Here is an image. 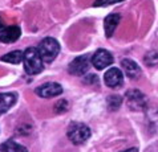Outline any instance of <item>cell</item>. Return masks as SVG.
Segmentation results:
<instances>
[{"instance_id": "cell-1", "label": "cell", "mask_w": 158, "mask_h": 152, "mask_svg": "<svg viewBox=\"0 0 158 152\" xmlns=\"http://www.w3.org/2000/svg\"><path fill=\"white\" fill-rule=\"evenodd\" d=\"M23 62H24V70L27 72V74L31 76H35V74H39L40 72H43V58L40 53H39L37 48H27L24 50V58H23Z\"/></svg>"}, {"instance_id": "cell-2", "label": "cell", "mask_w": 158, "mask_h": 152, "mask_svg": "<svg viewBox=\"0 0 158 152\" xmlns=\"http://www.w3.org/2000/svg\"><path fill=\"white\" fill-rule=\"evenodd\" d=\"M37 50H39V53H40L44 62H52V61L57 57V54L60 52V44L55 38L45 37L40 44H39Z\"/></svg>"}, {"instance_id": "cell-3", "label": "cell", "mask_w": 158, "mask_h": 152, "mask_svg": "<svg viewBox=\"0 0 158 152\" xmlns=\"http://www.w3.org/2000/svg\"><path fill=\"white\" fill-rule=\"evenodd\" d=\"M67 135L69 138V140L74 143V144H82V143H85L90 138V130L84 123L73 122L69 126Z\"/></svg>"}, {"instance_id": "cell-4", "label": "cell", "mask_w": 158, "mask_h": 152, "mask_svg": "<svg viewBox=\"0 0 158 152\" xmlns=\"http://www.w3.org/2000/svg\"><path fill=\"white\" fill-rule=\"evenodd\" d=\"M126 98V103L128 106L134 111H142L146 108V105H148V101H146V97L141 93L139 90H129L128 93L125 95Z\"/></svg>"}, {"instance_id": "cell-5", "label": "cell", "mask_w": 158, "mask_h": 152, "mask_svg": "<svg viewBox=\"0 0 158 152\" xmlns=\"http://www.w3.org/2000/svg\"><path fill=\"white\" fill-rule=\"evenodd\" d=\"M90 64H92V58L88 54H84V56H80V57L74 58L72 62L69 64L68 70L73 76H82V74H85L88 72V69L90 68Z\"/></svg>"}, {"instance_id": "cell-6", "label": "cell", "mask_w": 158, "mask_h": 152, "mask_svg": "<svg viewBox=\"0 0 158 152\" xmlns=\"http://www.w3.org/2000/svg\"><path fill=\"white\" fill-rule=\"evenodd\" d=\"M112 62H113V56L105 49H98L92 56V64L97 70H102V69L110 66Z\"/></svg>"}, {"instance_id": "cell-7", "label": "cell", "mask_w": 158, "mask_h": 152, "mask_svg": "<svg viewBox=\"0 0 158 152\" xmlns=\"http://www.w3.org/2000/svg\"><path fill=\"white\" fill-rule=\"evenodd\" d=\"M35 93L41 98H52L63 93V88L57 82H48V84H44L40 88H37Z\"/></svg>"}, {"instance_id": "cell-8", "label": "cell", "mask_w": 158, "mask_h": 152, "mask_svg": "<svg viewBox=\"0 0 158 152\" xmlns=\"http://www.w3.org/2000/svg\"><path fill=\"white\" fill-rule=\"evenodd\" d=\"M104 81L110 89H118V88H121L122 82H124V74H122V72L120 69L112 68L105 73Z\"/></svg>"}, {"instance_id": "cell-9", "label": "cell", "mask_w": 158, "mask_h": 152, "mask_svg": "<svg viewBox=\"0 0 158 152\" xmlns=\"http://www.w3.org/2000/svg\"><path fill=\"white\" fill-rule=\"evenodd\" d=\"M20 28L16 25H11V27H6L0 29V42L4 44H12L19 40L20 37Z\"/></svg>"}, {"instance_id": "cell-10", "label": "cell", "mask_w": 158, "mask_h": 152, "mask_svg": "<svg viewBox=\"0 0 158 152\" xmlns=\"http://www.w3.org/2000/svg\"><path fill=\"white\" fill-rule=\"evenodd\" d=\"M121 66H122V69H124L125 74L129 78H131V80H135V78H138L139 76H141V68H139L133 60L124 58L121 61Z\"/></svg>"}, {"instance_id": "cell-11", "label": "cell", "mask_w": 158, "mask_h": 152, "mask_svg": "<svg viewBox=\"0 0 158 152\" xmlns=\"http://www.w3.org/2000/svg\"><path fill=\"white\" fill-rule=\"evenodd\" d=\"M121 20V16L118 14H110L105 17L104 20V29H105V34H106V37H112L113 33H114V30L117 28L118 23H120Z\"/></svg>"}, {"instance_id": "cell-12", "label": "cell", "mask_w": 158, "mask_h": 152, "mask_svg": "<svg viewBox=\"0 0 158 152\" xmlns=\"http://www.w3.org/2000/svg\"><path fill=\"white\" fill-rule=\"evenodd\" d=\"M16 102V94L14 93H0V115L7 112Z\"/></svg>"}, {"instance_id": "cell-13", "label": "cell", "mask_w": 158, "mask_h": 152, "mask_svg": "<svg viewBox=\"0 0 158 152\" xmlns=\"http://www.w3.org/2000/svg\"><path fill=\"white\" fill-rule=\"evenodd\" d=\"M0 152H27V148L14 140H7L0 144Z\"/></svg>"}, {"instance_id": "cell-14", "label": "cell", "mask_w": 158, "mask_h": 152, "mask_svg": "<svg viewBox=\"0 0 158 152\" xmlns=\"http://www.w3.org/2000/svg\"><path fill=\"white\" fill-rule=\"evenodd\" d=\"M24 58V52H20V50H12L8 54H4L2 58V61L4 62H8V64H14V65H17L20 64L21 61Z\"/></svg>"}, {"instance_id": "cell-15", "label": "cell", "mask_w": 158, "mask_h": 152, "mask_svg": "<svg viewBox=\"0 0 158 152\" xmlns=\"http://www.w3.org/2000/svg\"><path fill=\"white\" fill-rule=\"evenodd\" d=\"M122 105V98L120 95H109L108 98V107L110 111H116L120 108V106Z\"/></svg>"}, {"instance_id": "cell-16", "label": "cell", "mask_w": 158, "mask_h": 152, "mask_svg": "<svg viewBox=\"0 0 158 152\" xmlns=\"http://www.w3.org/2000/svg\"><path fill=\"white\" fill-rule=\"evenodd\" d=\"M143 61L146 62L148 66L158 65V53L157 52H149V53H146V56L143 57Z\"/></svg>"}, {"instance_id": "cell-17", "label": "cell", "mask_w": 158, "mask_h": 152, "mask_svg": "<svg viewBox=\"0 0 158 152\" xmlns=\"http://www.w3.org/2000/svg\"><path fill=\"white\" fill-rule=\"evenodd\" d=\"M68 110V102L67 101H64V99H61V101H59L55 105V111L56 112H65Z\"/></svg>"}, {"instance_id": "cell-18", "label": "cell", "mask_w": 158, "mask_h": 152, "mask_svg": "<svg viewBox=\"0 0 158 152\" xmlns=\"http://www.w3.org/2000/svg\"><path fill=\"white\" fill-rule=\"evenodd\" d=\"M124 0H96L93 6L94 7H106V6H110V4H114V3H121Z\"/></svg>"}, {"instance_id": "cell-19", "label": "cell", "mask_w": 158, "mask_h": 152, "mask_svg": "<svg viewBox=\"0 0 158 152\" xmlns=\"http://www.w3.org/2000/svg\"><path fill=\"white\" fill-rule=\"evenodd\" d=\"M122 152H138V150L135 148V147H131V148L129 150H126V151H122Z\"/></svg>"}, {"instance_id": "cell-20", "label": "cell", "mask_w": 158, "mask_h": 152, "mask_svg": "<svg viewBox=\"0 0 158 152\" xmlns=\"http://www.w3.org/2000/svg\"><path fill=\"white\" fill-rule=\"evenodd\" d=\"M3 28V20H2V17H0V29Z\"/></svg>"}]
</instances>
